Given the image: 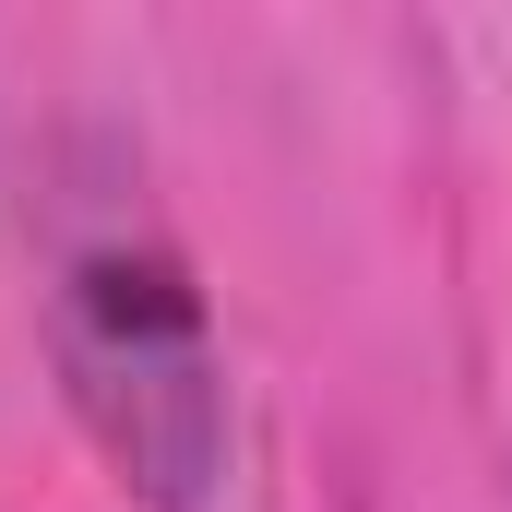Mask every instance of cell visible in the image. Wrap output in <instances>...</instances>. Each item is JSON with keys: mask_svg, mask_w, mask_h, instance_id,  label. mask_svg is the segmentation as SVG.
<instances>
[{"mask_svg": "<svg viewBox=\"0 0 512 512\" xmlns=\"http://www.w3.org/2000/svg\"><path fill=\"white\" fill-rule=\"evenodd\" d=\"M48 358L84 417V441L120 465L143 512H227L239 477V405H227V346L203 286L155 239H96L72 251L48 298Z\"/></svg>", "mask_w": 512, "mask_h": 512, "instance_id": "1", "label": "cell"}]
</instances>
